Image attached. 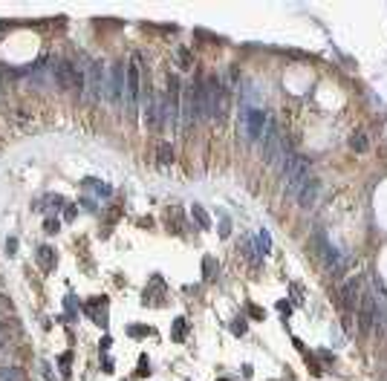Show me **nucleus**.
I'll return each mask as SVG.
<instances>
[{
    "label": "nucleus",
    "mask_w": 387,
    "mask_h": 381,
    "mask_svg": "<svg viewBox=\"0 0 387 381\" xmlns=\"http://www.w3.org/2000/svg\"><path fill=\"white\" fill-rule=\"evenodd\" d=\"M200 104H202V118H223L225 115L228 95H225L223 81L217 75H208L200 84Z\"/></svg>",
    "instance_id": "f257e3e1"
},
{
    "label": "nucleus",
    "mask_w": 387,
    "mask_h": 381,
    "mask_svg": "<svg viewBox=\"0 0 387 381\" xmlns=\"http://www.w3.org/2000/svg\"><path fill=\"white\" fill-rule=\"evenodd\" d=\"M281 173H283V182H286V196L295 199V196L301 194V188L306 185V179H309V165H306L304 156L286 150L281 159Z\"/></svg>",
    "instance_id": "f03ea898"
},
{
    "label": "nucleus",
    "mask_w": 387,
    "mask_h": 381,
    "mask_svg": "<svg viewBox=\"0 0 387 381\" xmlns=\"http://www.w3.org/2000/svg\"><path fill=\"white\" fill-rule=\"evenodd\" d=\"M263 159L269 162V165H278L283 159V153H286V142H283V133L278 121L269 118V124H266V133H263Z\"/></svg>",
    "instance_id": "7ed1b4c3"
},
{
    "label": "nucleus",
    "mask_w": 387,
    "mask_h": 381,
    "mask_svg": "<svg viewBox=\"0 0 387 381\" xmlns=\"http://www.w3.org/2000/svg\"><path fill=\"white\" fill-rule=\"evenodd\" d=\"M179 115H182V130L202 118V104H200V84H188L182 90V101H179Z\"/></svg>",
    "instance_id": "20e7f679"
},
{
    "label": "nucleus",
    "mask_w": 387,
    "mask_h": 381,
    "mask_svg": "<svg viewBox=\"0 0 387 381\" xmlns=\"http://www.w3.org/2000/svg\"><path fill=\"white\" fill-rule=\"evenodd\" d=\"M142 55L136 52V55L130 58L127 64V75H124V101H127V110L133 113L136 110V101H139V92H142Z\"/></svg>",
    "instance_id": "39448f33"
},
{
    "label": "nucleus",
    "mask_w": 387,
    "mask_h": 381,
    "mask_svg": "<svg viewBox=\"0 0 387 381\" xmlns=\"http://www.w3.org/2000/svg\"><path fill=\"white\" fill-rule=\"evenodd\" d=\"M266 124H269V115H266V110H260V107H246V110H243V133H246L248 142H257V139H263Z\"/></svg>",
    "instance_id": "423d86ee"
},
{
    "label": "nucleus",
    "mask_w": 387,
    "mask_h": 381,
    "mask_svg": "<svg viewBox=\"0 0 387 381\" xmlns=\"http://www.w3.org/2000/svg\"><path fill=\"white\" fill-rule=\"evenodd\" d=\"M107 95V78H104V67L101 64H90L87 78H84V101H95Z\"/></svg>",
    "instance_id": "0eeeda50"
},
{
    "label": "nucleus",
    "mask_w": 387,
    "mask_h": 381,
    "mask_svg": "<svg viewBox=\"0 0 387 381\" xmlns=\"http://www.w3.org/2000/svg\"><path fill=\"white\" fill-rule=\"evenodd\" d=\"M312 242H315V254L321 257V263L327 266L332 275H335V272H341V257H338V251L332 248V242L324 237V231H315Z\"/></svg>",
    "instance_id": "6e6552de"
},
{
    "label": "nucleus",
    "mask_w": 387,
    "mask_h": 381,
    "mask_svg": "<svg viewBox=\"0 0 387 381\" xmlns=\"http://www.w3.org/2000/svg\"><path fill=\"white\" fill-rule=\"evenodd\" d=\"M373 321H375V295L373 292H364L361 303H358V332L367 335L373 329Z\"/></svg>",
    "instance_id": "1a4fd4ad"
},
{
    "label": "nucleus",
    "mask_w": 387,
    "mask_h": 381,
    "mask_svg": "<svg viewBox=\"0 0 387 381\" xmlns=\"http://www.w3.org/2000/svg\"><path fill=\"white\" fill-rule=\"evenodd\" d=\"M124 75H127V67H124V64H116V67H113V75L107 81V95H110L113 104H118L124 98Z\"/></svg>",
    "instance_id": "9d476101"
},
{
    "label": "nucleus",
    "mask_w": 387,
    "mask_h": 381,
    "mask_svg": "<svg viewBox=\"0 0 387 381\" xmlns=\"http://www.w3.org/2000/svg\"><path fill=\"white\" fill-rule=\"evenodd\" d=\"M358 289H361V280L358 277H352V280H347L344 283V289H341V309H344V315H352L355 312V300H358Z\"/></svg>",
    "instance_id": "9b49d317"
},
{
    "label": "nucleus",
    "mask_w": 387,
    "mask_h": 381,
    "mask_svg": "<svg viewBox=\"0 0 387 381\" xmlns=\"http://www.w3.org/2000/svg\"><path fill=\"white\" fill-rule=\"evenodd\" d=\"M318 191H321V182H318L315 176H309L306 185L301 188V194L295 196V199H298V205H301V208H312V205H315V199H318Z\"/></svg>",
    "instance_id": "f8f14e48"
},
{
    "label": "nucleus",
    "mask_w": 387,
    "mask_h": 381,
    "mask_svg": "<svg viewBox=\"0 0 387 381\" xmlns=\"http://www.w3.org/2000/svg\"><path fill=\"white\" fill-rule=\"evenodd\" d=\"M38 263H41L44 272H52V269H55V251H52L49 245H41V248H38Z\"/></svg>",
    "instance_id": "ddd939ff"
},
{
    "label": "nucleus",
    "mask_w": 387,
    "mask_h": 381,
    "mask_svg": "<svg viewBox=\"0 0 387 381\" xmlns=\"http://www.w3.org/2000/svg\"><path fill=\"white\" fill-rule=\"evenodd\" d=\"M156 162H159V165H171V162H174V148H171V145H168V142H159V148H156Z\"/></svg>",
    "instance_id": "4468645a"
},
{
    "label": "nucleus",
    "mask_w": 387,
    "mask_h": 381,
    "mask_svg": "<svg viewBox=\"0 0 387 381\" xmlns=\"http://www.w3.org/2000/svg\"><path fill=\"white\" fill-rule=\"evenodd\" d=\"M0 381H26V372L21 367H3L0 369Z\"/></svg>",
    "instance_id": "2eb2a0df"
},
{
    "label": "nucleus",
    "mask_w": 387,
    "mask_h": 381,
    "mask_svg": "<svg viewBox=\"0 0 387 381\" xmlns=\"http://www.w3.org/2000/svg\"><path fill=\"white\" fill-rule=\"evenodd\" d=\"M191 214L197 217V222H200V228H202V231H208V228H211V217H208V214L202 211V205H194V208H191Z\"/></svg>",
    "instance_id": "dca6fc26"
},
{
    "label": "nucleus",
    "mask_w": 387,
    "mask_h": 381,
    "mask_svg": "<svg viewBox=\"0 0 387 381\" xmlns=\"http://www.w3.org/2000/svg\"><path fill=\"white\" fill-rule=\"evenodd\" d=\"M176 61H179V67H182V69L194 67V58H191V52H188L185 46H179V49H176Z\"/></svg>",
    "instance_id": "f3484780"
},
{
    "label": "nucleus",
    "mask_w": 387,
    "mask_h": 381,
    "mask_svg": "<svg viewBox=\"0 0 387 381\" xmlns=\"http://www.w3.org/2000/svg\"><path fill=\"white\" fill-rule=\"evenodd\" d=\"M257 245H260V248H257L260 254H269L272 251V237H269V231H266V228L257 234Z\"/></svg>",
    "instance_id": "a211bd4d"
},
{
    "label": "nucleus",
    "mask_w": 387,
    "mask_h": 381,
    "mask_svg": "<svg viewBox=\"0 0 387 381\" xmlns=\"http://www.w3.org/2000/svg\"><path fill=\"white\" fill-rule=\"evenodd\" d=\"M185 332H188V321L185 318H176L174 321V341H185Z\"/></svg>",
    "instance_id": "6ab92c4d"
},
{
    "label": "nucleus",
    "mask_w": 387,
    "mask_h": 381,
    "mask_svg": "<svg viewBox=\"0 0 387 381\" xmlns=\"http://www.w3.org/2000/svg\"><path fill=\"white\" fill-rule=\"evenodd\" d=\"M350 148L358 150V153H364V150H367V136H364V133H352V136H350Z\"/></svg>",
    "instance_id": "aec40b11"
},
{
    "label": "nucleus",
    "mask_w": 387,
    "mask_h": 381,
    "mask_svg": "<svg viewBox=\"0 0 387 381\" xmlns=\"http://www.w3.org/2000/svg\"><path fill=\"white\" fill-rule=\"evenodd\" d=\"M246 309H248V315H251V318H254V321H263V318H266V312L260 309L257 303H248Z\"/></svg>",
    "instance_id": "412c9836"
},
{
    "label": "nucleus",
    "mask_w": 387,
    "mask_h": 381,
    "mask_svg": "<svg viewBox=\"0 0 387 381\" xmlns=\"http://www.w3.org/2000/svg\"><path fill=\"white\" fill-rule=\"evenodd\" d=\"M70 361H72L70 352H64V355H61V361H58V367H61V372H64V375H70Z\"/></svg>",
    "instance_id": "4be33fe9"
},
{
    "label": "nucleus",
    "mask_w": 387,
    "mask_h": 381,
    "mask_svg": "<svg viewBox=\"0 0 387 381\" xmlns=\"http://www.w3.org/2000/svg\"><path fill=\"white\" fill-rule=\"evenodd\" d=\"M151 372V361H148V355L139 358V375H148Z\"/></svg>",
    "instance_id": "5701e85b"
},
{
    "label": "nucleus",
    "mask_w": 387,
    "mask_h": 381,
    "mask_svg": "<svg viewBox=\"0 0 387 381\" xmlns=\"http://www.w3.org/2000/svg\"><path fill=\"white\" fill-rule=\"evenodd\" d=\"M231 332H234V335H243V332H246V321H243V318H240V321H234V323H231Z\"/></svg>",
    "instance_id": "b1692460"
},
{
    "label": "nucleus",
    "mask_w": 387,
    "mask_h": 381,
    "mask_svg": "<svg viewBox=\"0 0 387 381\" xmlns=\"http://www.w3.org/2000/svg\"><path fill=\"white\" fill-rule=\"evenodd\" d=\"M151 326H130V335H151Z\"/></svg>",
    "instance_id": "393cba45"
},
{
    "label": "nucleus",
    "mask_w": 387,
    "mask_h": 381,
    "mask_svg": "<svg viewBox=\"0 0 387 381\" xmlns=\"http://www.w3.org/2000/svg\"><path fill=\"white\" fill-rule=\"evenodd\" d=\"M6 344H9V329H6V326L0 323V349H3Z\"/></svg>",
    "instance_id": "a878e982"
},
{
    "label": "nucleus",
    "mask_w": 387,
    "mask_h": 381,
    "mask_svg": "<svg viewBox=\"0 0 387 381\" xmlns=\"http://www.w3.org/2000/svg\"><path fill=\"white\" fill-rule=\"evenodd\" d=\"M15 251H18V240H15V237H9V240H6V254L12 257Z\"/></svg>",
    "instance_id": "bb28decb"
},
{
    "label": "nucleus",
    "mask_w": 387,
    "mask_h": 381,
    "mask_svg": "<svg viewBox=\"0 0 387 381\" xmlns=\"http://www.w3.org/2000/svg\"><path fill=\"white\" fill-rule=\"evenodd\" d=\"M44 228H47V234H55V231H58V219H52V217H49Z\"/></svg>",
    "instance_id": "cd10ccee"
},
{
    "label": "nucleus",
    "mask_w": 387,
    "mask_h": 381,
    "mask_svg": "<svg viewBox=\"0 0 387 381\" xmlns=\"http://www.w3.org/2000/svg\"><path fill=\"white\" fill-rule=\"evenodd\" d=\"M211 269H214V260H211V257H205V277H211V275H214Z\"/></svg>",
    "instance_id": "c85d7f7f"
},
{
    "label": "nucleus",
    "mask_w": 387,
    "mask_h": 381,
    "mask_svg": "<svg viewBox=\"0 0 387 381\" xmlns=\"http://www.w3.org/2000/svg\"><path fill=\"white\" fill-rule=\"evenodd\" d=\"M220 381H225V378H220Z\"/></svg>",
    "instance_id": "c756f323"
}]
</instances>
